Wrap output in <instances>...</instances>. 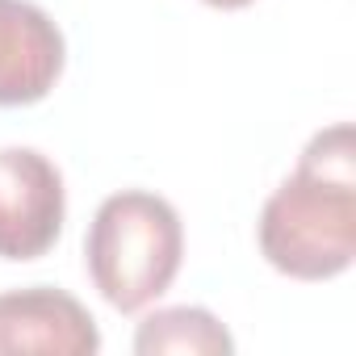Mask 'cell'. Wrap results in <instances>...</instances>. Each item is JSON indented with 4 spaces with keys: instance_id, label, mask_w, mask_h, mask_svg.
<instances>
[{
    "instance_id": "6",
    "label": "cell",
    "mask_w": 356,
    "mask_h": 356,
    "mask_svg": "<svg viewBox=\"0 0 356 356\" xmlns=\"http://www.w3.org/2000/svg\"><path fill=\"white\" fill-rule=\"evenodd\" d=\"M138 356H231L235 339L206 306H159L134 331Z\"/></svg>"
},
{
    "instance_id": "2",
    "label": "cell",
    "mask_w": 356,
    "mask_h": 356,
    "mask_svg": "<svg viewBox=\"0 0 356 356\" xmlns=\"http://www.w3.org/2000/svg\"><path fill=\"white\" fill-rule=\"evenodd\" d=\"M185 264V222L176 206L147 189L109 193L84 235V268L118 314L155 306Z\"/></svg>"
},
{
    "instance_id": "1",
    "label": "cell",
    "mask_w": 356,
    "mask_h": 356,
    "mask_svg": "<svg viewBox=\"0 0 356 356\" xmlns=\"http://www.w3.org/2000/svg\"><path fill=\"white\" fill-rule=\"evenodd\" d=\"M260 256L293 281H335L356 260V134L318 130L298 168L268 193L256 222Z\"/></svg>"
},
{
    "instance_id": "5",
    "label": "cell",
    "mask_w": 356,
    "mask_h": 356,
    "mask_svg": "<svg viewBox=\"0 0 356 356\" xmlns=\"http://www.w3.org/2000/svg\"><path fill=\"white\" fill-rule=\"evenodd\" d=\"M97 356L101 331L88 306L55 285L0 293V356Z\"/></svg>"
},
{
    "instance_id": "7",
    "label": "cell",
    "mask_w": 356,
    "mask_h": 356,
    "mask_svg": "<svg viewBox=\"0 0 356 356\" xmlns=\"http://www.w3.org/2000/svg\"><path fill=\"white\" fill-rule=\"evenodd\" d=\"M202 5H210V9H222V13H235V9H248V5H256V0H202Z\"/></svg>"
},
{
    "instance_id": "3",
    "label": "cell",
    "mask_w": 356,
    "mask_h": 356,
    "mask_svg": "<svg viewBox=\"0 0 356 356\" xmlns=\"http://www.w3.org/2000/svg\"><path fill=\"white\" fill-rule=\"evenodd\" d=\"M67 218L63 172L38 147H0V260H42Z\"/></svg>"
},
{
    "instance_id": "4",
    "label": "cell",
    "mask_w": 356,
    "mask_h": 356,
    "mask_svg": "<svg viewBox=\"0 0 356 356\" xmlns=\"http://www.w3.org/2000/svg\"><path fill=\"white\" fill-rule=\"evenodd\" d=\"M67 67V42L34 0H0V109L38 105Z\"/></svg>"
}]
</instances>
